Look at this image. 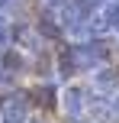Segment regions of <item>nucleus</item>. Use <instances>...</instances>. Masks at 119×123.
<instances>
[{
  "label": "nucleus",
  "instance_id": "5",
  "mask_svg": "<svg viewBox=\"0 0 119 123\" xmlns=\"http://www.w3.org/2000/svg\"><path fill=\"white\" fill-rule=\"evenodd\" d=\"M71 3L77 6V13H81L84 19H90V13H93V10H100V6H103V0H71Z\"/></svg>",
  "mask_w": 119,
  "mask_h": 123
},
{
  "label": "nucleus",
  "instance_id": "10",
  "mask_svg": "<svg viewBox=\"0 0 119 123\" xmlns=\"http://www.w3.org/2000/svg\"><path fill=\"white\" fill-rule=\"evenodd\" d=\"M45 3H52V6H64L68 0H45Z\"/></svg>",
  "mask_w": 119,
  "mask_h": 123
},
{
  "label": "nucleus",
  "instance_id": "9",
  "mask_svg": "<svg viewBox=\"0 0 119 123\" xmlns=\"http://www.w3.org/2000/svg\"><path fill=\"white\" fill-rule=\"evenodd\" d=\"M97 84H100V87H109V84H113V74H109V71H100V74H97Z\"/></svg>",
  "mask_w": 119,
  "mask_h": 123
},
{
  "label": "nucleus",
  "instance_id": "11",
  "mask_svg": "<svg viewBox=\"0 0 119 123\" xmlns=\"http://www.w3.org/2000/svg\"><path fill=\"white\" fill-rule=\"evenodd\" d=\"M0 78H3V52H0Z\"/></svg>",
  "mask_w": 119,
  "mask_h": 123
},
{
  "label": "nucleus",
  "instance_id": "13",
  "mask_svg": "<svg viewBox=\"0 0 119 123\" xmlns=\"http://www.w3.org/2000/svg\"><path fill=\"white\" fill-rule=\"evenodd\" d=\"M36 123H39V120H36Z\"/></svg>",
  "mask_w": 119,
  "mask_h": 123
},
{
  "label": "nucleus",
  "instance_id": "1",
  "mask_svg": "<svg viewBox=\"0 0 119 123\" xmlns=\"http://www.w3.org/2000/svg\"><path fill=\"white\" fill-rule=\"evenodd\" d=\"M26 107H29V100H26L23 91L10 94V100L0 110V123H26Z\"/></svg>",
  "mask_w": 119,
  "mask_h": 123
},
{
  "label": "nucleus",
  "instance_id": "2",
  "mask_svg": "<svg viewBox=\"0 0 119 123\" xmlns=\"http://www.w3.org/2000/svg\"><path fill=\"white\" fill-rule=\"evenodd\" d=\"M90 113H93L100 123H119V110L113 107V100H106V97H93Z\"/></svg>",
  "mask_w": 119,
  "mask_h": 123
},
{
  "label": "nucleus",
  "instance_id": "7",
  "mask_svg": "<svg viewBox=\"0 0 119 123\" xmlns=\"http://www.w3.org/2000/svg\"><path fill=\"white\" fill-rule=\"evenodd\" d=\"M103 19H106L109 26H119V0H116V3H106V6H103Z\"/></svg>",
  "mask_w": 119,
  "mask_h": 123
},
{
  "label": "nucleus",
  "instance_id": "8",
  "mask_svg": "<svg viewBox=\"0 0 119 123\" xmlns=\"http://www.w3.org/2000/svg\"><path fill=\"white\" fill-rule=\"evenodd\" d=\"M52 94H55V91H52V87L45 84V87H39V91H36V100H39V104H45V107H48V104H52Z\"/></svg>",
  "mask_w": 119,
  "mask_h": 123
},
{
  "label": "nucleus",
  "instance_id": "3",
  "mask_svg": "<svg viewBox=\"0 0 119 123\" xmlns=\"http://www.w3.org/2000/svg\"><path fill=\"white\" fill-rule=\"evenodd\" d=\"M64 107H68V113L71 117H81V110H84V91L81 87H68V91H64Z\"/></svg>",
  "mask_w": 119,
  "mask_h": 123
},
{
  "label": "nucleus",
  "instance_id": "4",
  "mask_svg": "<svg viewBox=\"0 0 119 123\" xmlns=\"http://www.w3.org/2000/svg\"><path fill=\"white\" fill-rule=\"evenodd\" d=\"M39 32H42L45 39H58V36H61V26H58L52 16H42V19H39Z\"/></svg>",
  "mask_w": 119,
  "mask_h": 123
},
{
  "label": "nucleus",
  "instance_id": "6",
  "mask_svg": "<svg viewBox=\"0 0 119 123\" xmlns=\"http://www.w3.org/2000/svg\"><path fill=\"white\" fill-rule=\"evenodd\" d=\"M23 68V58L16 52H3V71H19Z\"/></svg>",
  "mask_w": 119,
  "mask_h": 123
},
{
  "label": "nucleus",
  "instance_id": "12",
  "mask_svg": "<svg viewBox=\"0 0 119 123\" xmlns=\"http://www.w3.org/2000/svg\"><path fill=\"white\" fill-rule=\"evenodd\" d=\"M0 23H3V16H0Z\"/></svg>",
  "mask_w": 119,
  "mask_h": 123
}]
</instances>
